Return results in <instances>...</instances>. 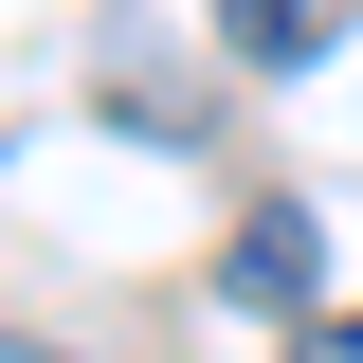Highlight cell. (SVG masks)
<instances>
[{"label": "cell", "mask_w": 363, "mask_h": 363, "mask_svg": "<svg viewBox=\"0 0 363 363\" xmlns=\"http://www.w3.org/2000/svg\"><path fill=\"white\" fill-rule=\"evenodd\" d=\"M218 291L272 309V327H309V309H327V218H309V200H255V218L218 236Z\"/></svg>", "instance_id": "6da1fadb"}, {"label": "cell", "mask_w": 363, "mask_h": 363, "mask_svg": "<svg viewBox=\"0 0 363 363\" xmlns=\"http://www.w3.org/2000/svg\"><path fill=\"white\" fill-rule=\"evenodd\" d=\"M345 18H363V0H218V55H236V73H309Z\"/></svg>", "instance_id": "7a4b0ae2"}, {"label": "cell", "mask_w": 363, "mask_h": 363, "mask_svg": "<svg viewBox=\"0 0 363 363\" xmlns=\"http://www.w3.org/2000/svg\"><path fill=\"white\" fill-rule=\"evenodd\" d=\"M0 363H73V345H18V327H0Z\"/></svg>", "instance_id": "5b68a950"}, {"label": "cell", "mask_w": 363, "mask_h": 363, "mask_svg": "<svg viewBox=\"0 0 363 363\" xmlns=\"http://www.w3.org/2000/svg\"><path fill=\"white\" fill-rule=\"evenodd\" d=\"M109 109H128L145 145H200V91H182V73H109Z\"/></svg>", "instance_id": "3957f363"}, {"label": "cell", "mask_w": 363, "mask_h": 363, "mask_svg": "<svg viewBox=\"0 0 363 363\" xmlns=\"http://www.w3.org/2000/svg\"><path fill=\"white\" fill-rule=\"evenodd\" d=\"M291 363H363V309H309V327H291Z\"/></svg>", "instance_id": "277c9868"}]
</instances>
